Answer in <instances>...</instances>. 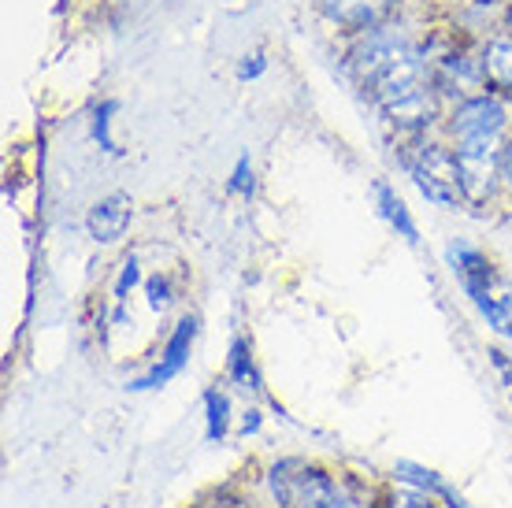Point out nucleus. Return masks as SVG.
I'll return each instance as SVG.
<instances>
[{
	"label": "nucleus",
	"instance_id": "nucleus-20",
	"mask_svg": "<svg viewBox=\"0 0 512 508\" xmlns=\"http://www.w3.org/2000/svg\"><path fill=\"white\" fill-rule=\"evenodd\" d=\"M242 431H245V434H256V431H260V412H245Z\"/></svg>",
	"mask_w": 512,
	"mask_h": 508
},
{
	"label": "nucleus",
	"instance_id": "nucleus-5",
	"mask_svg": "<svg viewBox=\"0 0 512 508\" xmlns=\"http://www.w3.org/2000/svg\"><path fill=\"white\" fill-rule=\"evenodd\" d=\"M509 123V112L498 97H472L464 101L453 119H449V134L457 145H472V141H501V130Z\"/></svg>",
	"mask_w": 512,
	"mask_h": 508
},
{
	"label": "nucleus",
	"instance_id": "nucleus-14",
	"mask_svg": "<svg viewBox=\"0 0 512 508\" xmlns=\"http://www.w3.org/2000/svg\"><path fill=\"white\" fill-rule=\"evenodd\" d=\"M119 104L116 101H108L97 108V115H93V138L101 141V149L104 153H119L116 149V138H112V115H116Z\"/></svg>",
	"mask_w": 512,
	"mask_h": 508
},
{
	"label": "nucleus",
	"instance_id": "nucleus-2",
	"mask_svg": "<svg viewBox=\"0 0 512 508\" xmlns=\"http://www.w3.org/2000/svg\"><path fill=\"white\" fill-rule=\"evenodd\" d=\"M446 264L468 293L475 312L487 319V327L501 338H512V282L498 275V267L468 242H453L446 249Z\"/></svg>",
	"mask_w": 512,
	"mask_h": 508
},
{
	"label": "nucleus",
	"instance_id": "nucleus-8",
	"mask_svg": "<svg viewBox=\"0 0 512 508\" xmlns=\"http://www.w3.org/2000/svg\"><path fill=\"white\" fill-rule=\"evenodd\" d=\"M327 19L346 30H372L390 12V0H316Z\"/></svg>",
	"mask_w": 512,
	"mask_h": 508
},
{
	"label": "nucleus",
	"instance_id": "nucleus-11",
	"mask_svg": "<svg viewBox=\"0 0 512 508\" xmlns=\"http://www.w3.org/2000/svg\"><path fill=\"white\" fill-rule=\"evenodd\" d=\"M483 71H487L490 86L512 89V38L490 41L487 56H483Z\"/></svg>",
	"mask_w": 512,
	"mask_h": 508
},
{
	"label": "nucleus",
	"instance_id": "nucleus-18",
	"mask_svg": "<svg viewBox=\"0 0 512 508\" xmlns=\"http://www.w3.org/2000/svg\"><path fill=\"white\" fill-rule=\"evenodd\" d=\"M264 56H245V64L238 67V78H256V75H264Z\"/></svg>",
	"mask_w": 512,
	"mask_h": 508
},
{
	"label": "nucleus",
	"instance_id": "nucleus-19",
	"mask_svg": "<svg viewBox=\"0 0 512 508\" xmlns=\"http://www.w3.org/2000/svg\"><path fill=\"white\" fill-rule=\"evenodd\" d=\"M501 178H505V186L512 190V141L501 149Z\"/></svg>",
	"mask_w": 512,
	"mask_h": 508
},
{
	"label": "nucleus",
	"instance_id": "nucleus-1",
	"mask_svg": "<svg viewBox=\"0 0 512 508\" xmlns=\"http://www.w3.org/2000/svg\"><path fill=\"white\" fill-rule=\"evenodd\" d=\"M360 86L372 93V101L401 127L431 123V89L423 75L420 52L397 34L372 30L353 52Z\"/></svg>",
	"mask_w": 512,
	"mask_h": 508
},
{
	"label": "nucleus",
	"instance_id": "nucleus-6",
	"mask_svg": "<svg viewBox=\"0 0 512 508\" xmlns=\"http://www.w3.org/2000/svg\"><path fill=\"white\" fill-rule=\"evenodd\" d=\"M193 338H197V319H193V316L179 319L175 334H171V338H167V345H164L160 364L145 371L141 379L127 382V390H134V394H149V390H160V386H167L171 379H179L182 371H186V364H190Z\"/></svg>",
	"mask_w": 512,
	"mask_h": 508
},
{
	"label": "nucleus",
	"instance_id": "nucleus-7",
	"mask_svg": "<svg viewBox=\"0 0 512 508\" xmlns=\"http://www.w3.org/2000/svg\"><path fill=\"white\" fill-rule=\"evenodd\" d=\"M130 227V197L123 193H112V197H104L90 208V216H86V230H90L93 242H119L123 238V230Z\"/></svg>",
	"mask_w": 512,
	"mask_h": 508
},
{
	"label": "nucleus",
	"instance_id": "nucleus-21",
	"mask_svg": "<svg viewBox=\"0 0 512 508\" xmlns=\"http://www.w3.org/2000/svg\"><path fill=\"white\" fill-rule=\"evenodd\" d=\"M509 26H512V8H509Z\"/></svg>",
	"mask_w": 512,
	"mask_h": 508
},
{
	"label": "nucleus",
	"instance_id": "nucleus-12",
	"mask_svg": "<svg viewBox=\"0 0 512 508\" xmlns=\"http://www.w3.org/2000/svg\"><path fill=\"white\" fill-rule=\"evenodd\" d=\"M227 368H231V379L242 386V390H253V394H264V382H260V371H256L253 356H249V345L242 338L231 342V356H227Z\"/></svg>",
	"mask_w": 512,
	"mask_h": 508
},
{
	"label": "nucleus",
	"instance_id": "nucleus-16",
	"mask_svg": "<svg viewBox=\"0 0 512 508\" xmlns=\"http://www.w3.org/2000/svg\"><path fill=\"white\" fill-rule=\"evenodd\" d=\"M138 279H141V271H138V260L130 256L127 264H123V271H119V282H116V301L123 305L127 301V290H134L138 286Z\"/></svg>",
	"mask_w": 512,
	"mask_h": 508
},
{
	"label": "nucleus",
	"instance_id": "nucleus-10",
	"mask_svg": "<svg viewBox=\"0 0 512 508\" xmlns=\"http://www.w3.org/2000/svg\"><path fill=\"white\" fill-rule=\"evenodd\" d=\"M375 201H379V216H383L386 223H390V227L405 238V242H412V245L420 242V230H416V223H412L409 208H405V201H401V197H397L386 182H379V186H375Z\"/></svg>",
	"mask_w": 512,
	"mask_h": 508
},
{
	"label": "nucleus",
	"instance_id": "nucleus-17",
	"mask_svg": "<svg viewBox=\"0 0 512 508\" xmlns=\"http://www.w3.org/2000/svg\"><path fill=\"white\" fill-rule=\"evenodd\" d=\"M249 190H253V164H249V156H242V160L234 164L231 193H249Z\"/></svg>",
	"mask_w": 512,
	"mask_h": 508
},
{
	"label": "nucleus",
	"instance_id": "nucleus-9",
	"mask_svg": "<svg viewBox=\"0 0 512 508\" xmlns=\"http://www.w3.org/2000/svg\"><path fill=\"white\" fill-rule=\"evenodd\" d=\"M394 479L397 483H409L416 486V490H423V494L438 497V501H446V508H468L464 505V497L453 490V486L438 475V471L423 468V464H416V460H397L394 464Z\"/></svg>",
	"mask_w": 512,
	"mask_h": 508
},
{
	"label": "nucleus",
	"instance_id": "nucleus-13",
	"mask_svg": "<svg viewBox=\"0 0 512 508\" xmlns=\"http://www.w3.org/2000/svg\"><path fill=\"white\" fill-rule=\"evenodd\" d=\"M205 423H208V442H223L231 431V401L223 390H208L205 394Z\"/></svg>",
	"mask_w": 512,
	"mask_h": 508
},
{
	"label": "nucleus",
	"instance_id": "nucleus-4",
	"mask_svg": "<svg viewBox=\"0 0 512 508\" xmlns=\"http://www.w3.org/2000/svg\"><path fill=\"white\" fill-rule=\"evenodd\" d=\"M412 178H416L420 193L431 204L457 208V201H464L457 153H449V149H442V145H427V149L412 160Z\"/></svg>",
	"mask_w": 512,
	"mask_h": 508
},
{
	"label": "nucleus",
	"instance_id": "nucleus-3",
	"mask_svg": "<svg viewBox=\"0 0 512 508\" xmlns=\"http://www.w3.org/2000/svg\"><path fill=\"white\" fill-rule=\"evenodd\" d=\"M271 494L282 508H368L346 483L305 460H282L271 468Z\"/></svg>",
	"mask_w": 512,
	"mask_h": 508
},
{
	"label": "nucleus",
	"instance_id": "nucleus-15",
	"mask_svg": "<svg viewBox=\"0 0 512 508\" xmlns=\"http://www.w3.org/2000/svg\"><path fill=\"white\" fill-rule=\"evenodd\" d=\"M145 293H149V308H153V312H164V308L171 305V282H167L164 275H153V279L145 282Z\"/></svg>",
	"mask_w": 512,
	"mask_h": 508
}]
</instances>
